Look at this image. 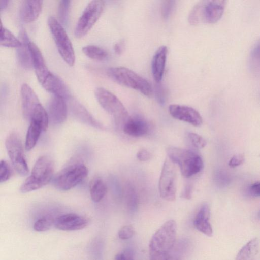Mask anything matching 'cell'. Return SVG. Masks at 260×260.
<instances>
[{"instance_id": "6da1fadb", "label": "cell", "mask_w": 260, "mask_h": 260, "mask_svg": "<svg viewBox=\"0 0 260 260\" xmlns=\"http://www.w3.org/2000/svg\"><path fill=\"white\" fill-rule=\"evenodd\" d=\"M177 225L170 220L152 235L149 245L150 260H166L176 244Z\"/></svg>"}, {"instance_id": "7a4b0ae2", "label": "cell", "mask_w": 260, "mask_h": 260, "mask_svg": "<svg viewBox=\"0 0 260 260\" xmlns=\"http://www.w3.org/2000/svg\"><path fill=\"white\" fill-rule=\"evenodd\" d=\"M226 2L224 0L200 1L192 8L189 14V23L193 25L201 23H216L223 15Z\"/></svg>"}, {"instance_id": "3957f363", "label": "cell", "mask_w": 260, "mask_h": 260, "mask_svg": "<svg viewBox=\"0 0 260 260\" xmlns=\"http://www.w3.org/2000/svg\"><path fill=\"white\" fill-rule=\"evenodd\" d=\"M53 172L52 158L47 155L40 156L35 162L30 175L20 187V191L26 193L42 188L52 179Z\"/></svg>"}, {"instance_id": "277c9868", "label": "cell", "mask_w": 260, "mask_h": 260, "mask_svg": "<svg viewBox=\"0 0 260 260\" xmlns=\"http://www.w3.org/2000/svg\"><path fill=\"white\" fill-rule=\"evenodd\" d=\"M167 153L168 158L179 167L182 175L186 178L199 173L203 167L201 156L196 152L188 149L170 147Z\"/></svg>"}, {"instance_id": "5b68a950", "label": "cell", "mask_w": 260, "mask_h": 260, "mask_svg": "<svg viewBox=\"0 0 260 260\" xmlns=\"http://www.w3.org/2000/svg\"><path fill=\"white\" fill-rule=\"evenodd\" d=\"M107 73L112 79L120 85L138 90L148 97L152 94L150 83L126 67H111L108 69Z\"/></svg>"}, {"instance_id": "8992f818", "label": "cell", "mask_w": 260, "mask_h": 260, "mask_svg": "<svg viewBox=\"0 0 260 260\" xmlns=\"http://www.w3.org/2000/svg\"><path fill=\"white\" fill-rule=\"evenodd\" d=\"M94 94L101 107L114 117L117 124L122 126L130 116L119 99L107 89L101 87L95 89Z\"/></svg>"}, {"instance_id": "52a82bcc", "label": "cell", "mask_w": 260, "mask_h": 260, "mask_svg": "<svg viewBox=\"0 0 260 260\" xmlns=\"http://www.w3.org/2000/svg\"><path fill=\"white\" fill-rule=\"evenodd\" d=\"M48 24L60 56L68 65L73 66L75 61V52L64 27L53 16L48 18Z\"/></svg>"}, {"instance_id": "ba28073f", "label": "cell", "mask_w": 260, "mask_h": 260, "mask_svg": "<svg viewBox=\"0 0 260 260\" xmlns=\"http://www.w3.org/2000/svg\"><path fill=\"white\" fill-rule=\"evenodd\" d=\"M88 173L87 168L82 162L70 164L54 177V186L61 190H68L81 182Z\"/></svg>"}, {"instance_id": "9c48e42d", "label": "cell", "mask_w": 260, "mask_h": 260, "mask_svg": "<svg viewBox=\"0 0 260 260\" xmlns=\"http://www.w3.org/2000/svg\"><path fill=\"white\" fill-rule=\"evenodd\" d=\"M105 7L102 0L90 1L85 7L76 23L74 34L77 38L85 35L98 20Z\"/></svg>"}, {"instance_id": "30bf717a", "label": "cell", "mask_w": 260, "mask_h": 260, "mask_svg": "<svg viewBox=\"0 0 260 260\" xmlns=\"http://www.w3.org/2000/svg\"><path fill=\"white\" fill-rule=\"evenodd\" d=\"M5 145L15 170L22 176L27 175L29 170L19 135L14 132L10 133L6 139Z\"/></svg>"}, {"instance_id": "8fae6325", "label": "cell", "mask_w": 260, "mask_h": 260, "mask_svg": "<svg viewBox=\"0 0 260 260\" xmlns=\"http://www.w3.org/2000/svg\"><path fill=\"white\" fill-rule=\"evenodd\" d=\"M177 172L175 166L169 158L164 163L160 176L158 189L161 197L168 201H174L176 198Z\"/></svg>"}, {"instance_id": "7c38bea8", "label": "cell", "mask_w": 260, "mask_h": 260, "mask_svg": "<svg viewBox=\"0 0 260 260\" xmlns=\"http://www.w3.org/2000/svg\"><path fill=\"white\" fill-rule=\"evenodd\" d=\"M171 115L176 119L186 122L198 127L203 122L200 113L194 108L179 104H171L169 107Z\"/></svg>"}, {"instance_id": "4fadbf2b", "label": "cell", "mask_w": 260, "mask_h": 260, "mask_svg": "<svg viewBox=\"0 0 260 260\" xmlns=\"http://www.w3.org/2000/svg\"><path fill=\"white\" fill-rule=\"evenodd\" d=\"M47 112L52 123L59 124L63 123L66 119L68 112L65 98L53 95L49 101Z\"/></svg>"}, {"instance_id": "5bb4252c", "label": "cell", "mask_w": 260, "mask_h": 260, "mask_svg": "<svg viewBox=\"0 0 260 260\" xmlns=\"http://www.w3.org/2000/svg\"><path fill=\"white\" fill-rule=\"evenodd\" d=\"M89 222V219L85 217L68 213L56 218L54 226L63 231L78 230L87 226Z\"/></svg>"}, {"instance_id": "9a60e30c", "label": "cell", "mask_w": 260, "mask_h": 260, "mask_svg": "<svg viewBox=\"0 0 260 260\" xmlns=\"http://www.w3.org/2000/svg\"><path fill=\"white\" fill-rule=\"evenodd\" d=\"M32 65L38 80L41 84L51 72L48 69L44 59L43 56L35 43L30 41L28 43Z\"/></svg>"}, {"instance_id": "2e32d148", "label": "cell", "mask_w": 260, "mask_h": 260, "mask_svg": "<svg viewBox=\"0 0 260 260\" xmlns=\"http://www.w3.org/2000/svg\"><path fill=\"white\" fill-rule=\"evenodd\" d=\"M21 96L23 116L29 120L34 110L41 103L33 89L26 83L21 87Z\"/></svg>"}, {"instance_id": "e0dca14e", "label": "cell", "mask_w": 260, "mask_h": 260, "mask_svg": "<svg viewBox=\"0 0 260 260\" xmlns=\"http://www.w3.org/2000/svg\"><path fill=\"white\" fill-rule=\"evenodd\" d=\"M168 51L167 46L164 45L160 46L153 56L151 62V71L153 78L156 83H160L162 79Z\"/></svg>"}, {"instance_id": "ac0fdd59", "label": "cell", "mask_w": 260, "mask_h": 260, "mask_svg": "<svg viewBox=\"0 0 260 260\" xmlns=\"http://www.w3.org/2000/svg\"><path fill=\"white\" fill-rule=\"evenodd\" d=\"M123 132L132 137L143 136L149 132L150 125L140 117H130L122 126Z\"/></svg>"}, {"instance_id": "d6986e66", "label": "cell", "mask_w": 260, "mask_h": 260, "mask_svg": "<svg viewBox=\"0 0 260 260\" xmlns=\"http://www.w3.org/2000/svg\"><path fill=\"white\" fill-rule=\"evenodd\" d=\"M210 216V208L207 204H204L198 211L193 220L194 227L208 236H212L213 234Z\"/></svg>"}, {"instance_id": "ffe728a7", "label": "cell", "mask_w": 260, "mask_h": 260, "mask_svg": "<svg viewBox=\"0 0 260 260\" xmlns=\"http://www.w3.org/2000/svg\"><path fill=\"white\" fill-rule=\"evenodd\" d=\"M43 7L41 0H26L23 2L20 14L23 21L29 23L35 20L39 16Z\"/></svg>"}, {"instance_id": "44dd1931", "label": "cell", "mask_w": 260, "mask_h": 260, "mask_svg": "<svg viewBox=\"0 0 260 260\" xmlns=\"http://www.w3.org/2000/svg\"><path fill=\"white\" fill-rule=\"evenodd\" d=\"M71 111L75 117L81 122L98 129H103V125L80 104L72 101L71 104Z\"/></svg>"}, {"instance_id": "7402d4cb", "label": "cell", "mask_w": 260, "mask_h": 260, "mask_svg": "<svg viewBox=\"0 0 260 260\" xmlns=\"http://www.w3.org/2000/svg\"><path fill=\"white\" fill-rule=\"evenodd\" d=\"M41 85L53 95L60 96L64 98L68 96V89L63 82L51 72Z\"/></svg>"}, {"instance_id": "603a6c76", "label": "cell", "mask_w": 260, "mask_h": 260, "mask_svg": "<svg viewBox=\"0 0 260 260\" xmlns=\"http://www.w3.org/2000/svg\"><path fill=\"white\" fill-rule=\"evenodd\" d=\"M19 39L21 42V45L17 49L18 61L24 68H30L32 66L28 47V43L30 40L26 32L24 29L20 30Z\"/></svg>"}, {"instance_id": "cb8c5ba5", "label": "cell", "mask_w": 260, "mask_h": 260, "mask_svg": "<svg viewBox=\"0 0 260 260\" xmlns=\"http://www.w3.org/2000/svg\"><path fill=\"white\" fill-rule=\"evenodd\" d=\"M42 131L39 124L34 121H30L25 142V148L26 151H30L34 148Z\"/></svg>"}, {"instance_id": "d4e9b609", "label": "cell", "mask_w": 260, "mask_h": 260, "mask_svg": "<svg viewBox=\"0 0 260 260\" xmlns=\"http://www.w3.org/2000/svg\"><path fill=\"white\" fill-rule=\"evenodd\" d=\"M258 243L256 238L251 239L241 249L236 260H254L258 252Z\"/></svg>"}, {"instance_id": "484cf974", "label": "cell", "mask_w": 260, "mask_h": 260, "mask_svg": "<svg viewBox=\"0 0 260 260\" xmlns=\"http://www.w3.org/2000/svg\"><path fill=\"white\" fill-rule=\"evenodd\" d=\"M89 192L92 200L94 202H99L107 192L106 185L101 178H94L89 183Z\"/></svg>"}, {"instance_id": "4316f807", "label": "cell", "mask_w": 260, "mask_h": 260, "mask_svg": "<svg viewBox=\"0 0 260 260\" xmlns=\"http://www.w3.org/2000/svg\"><path fill=\"white\" fill-rule=\"evenodd\" d=\"M39 124L43 131H46L48 127L49 117L47 111L40 103L34 110L29 119Z\"/></svg>"}, {"instance_id": "83f0119b", "label": "cell", "mask_w": 260, "mask_h": 260, "mask_svg": "<svg viewBox=\"0 0 260 260\" xmlns=\"http://www.w3.org/2000/svg\"><path fill=\"white\" fill-rule=\"evenodd\" d=\"M1 45L3 46L18 48L21 45L19 39L16 37L8 29L1 24Z\"/></svg>"}, {"instance_id": "f1b7e54d", "label": "cell", "mask_w": 260, "mask_h": 260, "mask_svg": "<svg viewBox=\"0 0 260 260\" xmlns=\"http://www.w3.org/2000/svg\"><path fill=\"white\" fill-rule=\"evenodd\" d=\"M82 50L86 56L92 59L102 61L108 57V53L105 49L96 45H86Z\"/></svg>"}, {"instance_id": "f546056e", "label": "cell", "mask_w": 260, "mask_h": 260, "mask_svg": "<svg viewBox=\"0 0 260 260\" xmlns=\"http://www.w3.org/2000/svg\"><path fill=\"white\" fill-rule=\"evenodd\" d=\"M249 66L254 73H260V40L252 48L249 56Z\"/></svg>"}, {"instance_id": "4dcf8cb0", "label": "cell", "mask_w": 260, "mask_h": 260, "mask_svg": "<svg viewBox=\"0 0 260 260\" xmlns=\"http://www.w3.org/2000/svg\"><path fill=\"white\" fill-rule=\"evenodd\" d=\"M55 218L51 216H44L37 220L34 225V229L38 232L46 231L54 226Z\"/></svg>"}, {"instance_id": "1f68e13d", "label": "cell", "mask_w": 260, "mask_h": 260, "mask_svg": "<svg viewBox=\"0 0 260 260\" xmlns=\"http://www.w3.org/2000/svg\"><path fill=\"white\" fill-rule=\"evenodd\" d=\"M70 1L62 0L59 2L58 7V17L61 23H66L68 19Z\"/></svg>"}, {"instance_id": "d6a6232c", "label": "cell", "mask_w": 260, "mask_h": 260, "mask_svg": "<svg viewBox=\"0 0 260 260\" xmlns=\"http://www.w3.org/2000/svg\"><path fill=\"white\" fill-rule=\"evenodd\" d=\"M184 248L183 244H175L166 260H182Z\"/></svg>"}, {"instance_id": "836d02e7", "label": "cell", "mask_w": 260, "mask_h": 260, "mask_svg": "<svg viewBox=\"0 0 260 260\" xmlns=\"http://www.w3.org/2000/svg\"><path fill=\"white\" fill-rule=\"evenodd\" d=\"M188 137L191 144L197 148H203L206 145L205 139L198 134L189 133Z\"/></svg>"}, {"instance_id": "e575fe53", "label": "cell", "mask_w": 260, "mask_h": 260, "mask_svg": "<svg viewBox=\"0 0 260 260\" xmlns=\"http://www.w3.org/2000/svg\"><path fill=\"white\" fill-rule=\"evenodd\" d=\"M126 199L129 208L132 210L136 209L137 206V197L135 190L131 186L126 189Z\"/></svg>"}, {"instance_id": "d590c367", "label": "cell", "mask_w": 260, "mask_h": 260, "mask_svg": "<svg viewBox=\"0 0 260 260\" xmlns=\"http://www.w3.org/2000/svg\"><path fill=\"white\" fill-rule=\"evenodd\" d=\"M11 170L8 163L2 160L0 163V182H4L10 178L11 176Z\"/></svg>"}, {"instance_id": "8d00e7d4", "label": "cell", "mask_w": 260, "mask_h": 260, "mask_svg": "<svg viewBox=\"0 0 260 260\" xmlns=\"http://www.w3.org/2000/svg\"><path fill=\"white\" fill-rule=\"evenodd\" d=\"M175 1H164L162 2L161 6V13L162 17L167 19L171 13L174 7Z\"/></svg>"}, {"instance_id": "74e56055", "label": "cell", "mask_w": 260, "mask_h": 260, "mask_svg": "<svg viewBox=\"0 0 260 260\" xmlns=\"http://www.w3.org/2000/svg\"><path fill=\"white\" fill-rule=\"evenodd\" d=\"M135 231L131 225H126L121 228L118 231V236L120 239L126 240L131 238L135 234Z\"/></svg>"}, {"instance_id": "f35d334b", "label": "cell", "mask_w": 260, "mask_h": 260, "mask_svg": "<svg viewBox=\"0 0 260 260\" xmlns=\"http://www.w3.org/2000/svg\"><path fill=\"white\" fill-rule=\"evenodd\" d=\"M114 260H134L133 251L129 249H126L118 253Z\"/></svg>"}, {"instance_id": "ab89813d", "label": "cell", "mask_w": 260, "mask_h": 260, "mask_svg": "<svg viewBox=\"0 0 260 260\" xmlns=\"http://www.w3.org/2000/svg\"><path fill=\"white\" fill-rule=\"evenodd\" d=\"M244 157L242 154H236L234 155L229 162V166L232 168L238 167L242 164L244 161Z\"/></svg>"}, {"instance_id": "60d3db41", "label": "cell", "mask_w": 260, "mask_h": 260, "mask_svg": "<svg viewBox=\"0 0 260 260\" xmlns=\"http://www.w3.org/2000/svg\"><path fill=\"white\" fill-rule=\"evenodd\" d=\"M137 158L141 161L150 160L152 157L151 154L145 149H141L137 152Z\"/></svg>"}, {"instance_id": "b9f144b4", "label": "cell", "mask_w": 260, "mask_h": 260, "mask_svg": "<svg viewBox=\"0 0 260 260\" xmlns=\"http://www.w3.org/2000/svg\"><path fill=\"white\" fill-rule=\"evenodd\" d=\"M162 86H160L159 85H157V87L156 88V98L158 102L160 104H162L164 103L165 101V98L164 95V92L162 90Z\"/></svg>"}, {"instance_id": "7bdbcfd3", "label": "cell", "mask_w": 260, "mask_h": 260, "mask_svg": "<svg viewBox=\"0 0 260 260\" xmlns=\"http://www.w3.org/2000/svg\"><path fill=\"white\" fill-rule=\"evenodd\" d=\"M250 192L255 196H260V182L253 184L250 187Z\"/></svg>"}, {"instance_id": "ee69618b", "label": "cell", "mask_w": 260, "mask_h": 260, "mask_svg": "<svg viewBox=\"0 0 260 260\" xmlns=\"http://www.w3.org/2000/svg\"><path fill=\"white\" fill-rule=\"evenodd\" d=\"M124 48V42L122 41L116 43L114 46V50L115 52L118 55L121 54Z\"/></svg>"}, {"instance_id": "f6af8a7d", "label": "cell", "mask_w": 260, "mask_h": 260, "mask_svg": "<svg viewBox=\"0 0 260 260\" xmlns=\"http://www.w3.org/2000/svg\"><path fill=\"white\" fill-rule=\"evenodd\" d=\"M191 188L190 186L186 187L183 193V197L187 199H189L191 198Z\"/></svg>"}, {"instance_id": "bcb514c9", "label": "cell", "mask_w": 260, "mask_h": 260, "mask_svg": "<svg viewBox=\"0 0 260 260\" xmlns=\"http://www.w3.org/2000/svg\"><path fill=\"white\" fill-rule=\"evenodd\" d=\"M8 3H9L8 1H4V0L1 1V4H0L1 10L2 11L4 9H5V8L7 6Z\"/></svg>"}]
</instances>
